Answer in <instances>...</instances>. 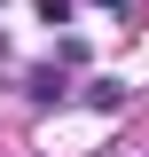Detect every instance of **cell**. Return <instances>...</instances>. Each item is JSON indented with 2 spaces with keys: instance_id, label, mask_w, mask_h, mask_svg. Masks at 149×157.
<instances>
[{
  "instance_id": "obj_1",
  "label": "cell",
  "mask_w": 149,
  "mask_h": 157,
  "mask_svg": "<svg viewBox=\"0 0 149 157\" xmlns=\"http://www.w3.org/2000/svg\"><path fill=\"white\" fill-rule=\"evenodd\" d=\"M39 16L47 24H71V0H39Z\"/></svg>"
}]
</instances>
